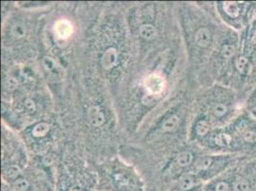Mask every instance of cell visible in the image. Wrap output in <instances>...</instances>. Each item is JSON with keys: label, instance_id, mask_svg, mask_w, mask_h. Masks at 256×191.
<instances>
[{"label": "cell", "instance_id": "9c48e42d", "mask_svg": "<svg viewBox=\"0 0 256 191\" xmlns=\"http://www.w3.org/2000/svg\"><path fill=\"white\" fill-rule=\"evenodd\" d=\"M202 152V149L197 151L195 149L188 148L182 149L178 153H176L170 162V172L168 174L170 175L171 179L175 180L182 173L192 170L195 160Z\"/></svg>", "mask_w": 256, "mask_h": 191}, {"label": "cell", "instance_id": "277c9868", "mask_svg": "<svg viewBox=\"0 0 256 191\" xmlns=\"http://www.w3.org/2000/svg\"><path fill=\"white\" fill-rule=\"evenodd\" d=\"M241 34L224 26L216 48L206 67V87L221 84L241 49Z\"/></svg>", "mask_w": 256, "mask_h": 191}, {"label": "cell", "instance_id": "6da1fadb", "mask_svg": "<svg viewBox=\"0 0 256 191\" xmlns=\"http://www.w3.org/2000/svg\"><path fill=\"white\" fill-rule=\"evenodd\" d=\"M182 12V26L190 60L195 68L204 72L224 25L215 14L214 2L186 4Z\"/></svg>", "mask_w": 256, "mask_h": 191}, {"label": "cell", "instance_id": "3957f363", "mask_svg": "<svg viewBox=\"0 0 256 191\" xmlns=\"http://www.w3.org/2000/svg\"><path fill=\"white\" fill-rule=\"evenodd\" d=\"M241 38V49L221 84L232 88L245 102L256 87V44L246 40L242 34Z\"/></svg>", "mask_w": 256, "mask_h": 191}, {"label": "cell", "instance_id": "2e32d148", "mask_svg": "<svg viewBox=\"0 0 256 191\" xmlns=\"http://www.w3.org/2000/svg\"><path fill=\"white\" fill-rule=\"evenodd\" d=\"M138 34L140 38L144 42H151L157 36V28L156 26L151 22H142L138 28Z\"/></svg>", "mask_w": 256, "mask_h": 191}, {"label": "cell", "instance_id": "5bb4252c", "mask_svg": "<svg viewBox=\"0 0 256 191\" xmlns=\"http://www.w3.org/2000/svg\"><path fill=\"white\" fill-rule=\"evenodd\" d=\"M86 118L90 126L94 128H102L106 120L104 112L102 111L100 106L96 104L88 107L86 111Z\"/></svg>", "mask_w": 256, "mask_h": 191}, {"label": "cell", "instance_id": "ba28073f", "mask_svg": "<svg viewBox=\"0 0 256 191\" xmlns=\"http://www.w3.org/2000/svg\"><path fill=\"white\" fill-rule=\"evenodd\" d=\"M235 142L236 154L256 158V124L243 111L228 124Z\"/></svg>", "mask_w": 256, "mask_h": 191}, {"label": "cell", "instance_id": "4fadbf2b", "mask_svg": "<svg viewBox=\"0 0 256 191\" xmlns=\"http://www.w3.org/2000/svg\"><path fill=\"white\" fill-rule=\"evenodd\" d=\"M43 73L49 80L58 82L62 78V70L60 65L50 56H45L42 58Z\"/></svg>", "mask_w": 256, "mask_h": 191}, {"label": "cell", "instance_id": "8fae6325", "mask_svg": "<svg viewBox=\"0 0 256 191\" xmlns=\"http://www.w3.org/2000/svg\"><path fill=\"white\" fill-rule=\"evenodd\" d=\"M120 54L115 45H108L100 54V65L104 72L113 71L120 62Z\"/></svg>", "mask_w": 256, "mask_h": 191}, {"label": "cell", "instance_id": "7a4b0ae2", "mask_svg": "<svg viewBox=\"0 0 256 191\" xmlns=\"http://www.w3.org/2000/svg\"><path fill=\"white\" fill-rule=\"evenodd\" d=\"M244 104L232 88L214 84L204 88L195 104L194 112L206 116L215 128H224L243 112Z\"/></svg>", "mask_w": 256, "mask_h": 191}, {"label": "cell", "instance_id": "e0dca14e", "mask_svg": "<svg viewBox=\"0 0 256 191\" xmlns=\"http://www.w3.org/2000/svg\"><path fill=\"white\" fill-rule=\"evenodd\" d=\"M243 111L256 124V87L246 96Z\"/></svg>", "mask_w": 256, "mask_h": 191}, {"label": "cell", "instance_id": "ac0fdd59", "mask_svg": "<svg viewBox=\"0 0 256 191\" xmlns=\"http://www.w3.org/2000/svg\"><path fill=\"white\" fill-rule=\"evenodd\" d=\"M51 131V126L46 122H38L36 124L32 126L31 129V136L36 140H40L48 136V134Z\"/></svg>", "mask_w": 256, "mask_h": 191}, {"label": "cell", "instance_id": "603a6c76", "mask_svg": "<svg viewBox=\"0 0 256 191\" xmlns=\"http://www.w3.org/2000/svg\"><path fill=\"white\" fill-rule=\"evenodd\" d=\"M95 191H98V190H95Z\"/></svg>", "mask_w": 256, "mask_h": 191}, {"label": "cell", "instance_id": "7402d4cb", "mask_svg": "<svg viewBox=\"0 0 256 191\" xmlns=\"http://www.w3.org/2000/svg\"><path fill=\"white\" fill-rule=\"evenodd\" d=\"M242 36L245 38L246 40L256 44V31L250 34H246L245 32H242Z\"/></svg>", "mask_w": 256, "mask_h": 191}, {"label": "cell", "instance_id": "5b68a950", "mask_svg": "<svg viewBox=\"0 0 256 191\" xmlns=\"http://www.w3.org/2000/svg\"><path fill=\"white\" fill-rule=\"evenodd\" d=\"M98 191H146V182L139 173L120 162L104 164L98 172L96 182Z\"/></svg>", "mask_w": 256, "mask_h": 191}, {"label": "cell", "instance_id": "30bf717a", "mask_svg": "<svg viewBox=\"0 0 256 191\" xmlns=\"http://www.w3.org/2000/svg\"><path fill=\"white\" fill-rule=\"evenodd\" d=\"M188 108L186 107L184 109L178 108L177 110L170 111L164 117L162 118L157 130L160 134H172L178 131L182 126L184 124L186 118H188Z\"/></svg>", "mask_w": 256, "mask_h": 191}, {"label": "cell", "instance_id": "44dd1931", "mask_svg": "<svg viewBox=\"0 0 256 191\" xmlns=\"http://www.w3.org/2000/svg\"><path fill=\"white\" fill-rule=\"evenodd\" d=\"M246 171L256 180V158H246L242 162Z\"/></svg>", "mask_w": 256, "mask_h": 191}, {"label": "cell", "instance_id": "ffe728a7", "mask_svg": "<svg viewBox=\"0 0 256 191\" xmlns=\"http://www.w3.org/2000/svg\"><path fill=\"white\" fill-rule=\"evenodd\" d=\"M22 108L26 114L32 115L38 110V104L32 98H26L22 102Z\"/></svg>", "mask_w": 256, "mask_h": 191}, {"label": "cell", "instance_id": "9a60e30c", "mask_svg": "<svg viewBox=\"0 0 256 191\" xmlns=\"http://www.w3.org/2000/svg\"><path fill=\"white\" fill-rule=\"evenodd\" d=\"M74 31V27L68 20H60L54 26V32L56 38L60 40H66L71 38Z\"/></svg>", "mask_w": 256, "mask_h": 191}, {"label": "cell", "instance_id": "8992f818", "mask_svg": "<svg viewBox=\"0 0 256 191\" xmlns=\"http://www.w3.org/2000/svg\"><path fill=\"white\" fill-rule=\"evenodd\" d=\"M214 12L220 22L235 32H245L256 8V1H215Z\"/></svg>", "mask_w": 256, "mask_h": 191}, {"label": "cell", "instance_id": "52a82bcc", "mask_svg": "<svg viewBox=\"0 0 256 191\" xmlns=\"http://www.w3.org/2000/svg\"><path fill=\"white\" fill-rule=\"evenodd\" d=\"M246 157L237 154L210 153L203 151L195 160L192 171L206 182L232 170Z\"/></svg>", "mask_w": 256, "mask_h": 191}, {"label": "cell", "instance_id": "d6986e66", "mask_svg": "<svg viewBox=\"0 0 256 191\" xmlns=\"http://www.w3.org/2000/svg\"><path fill=\"white\" fill-rule=\"evenodd\" d=\"M10 38L12 40H20L23 38L26 34H27V27L25 25V23H23L22 22H12L11 25H10Z\"/></svg>", "mask_w": 256, "mask_h": 191}, {"label": "cell", "instance_id": "7c38bea8", "mask_svg": "<svg viewBox=\"0 0 256 191\" xmlns=\"http://www.w3.org/2000/svg\"><path fill=\"white\" fill-rule=\"evenodd\" d=\"M144 88L148 98H156L162 95V92L166 88L164 78L158 73L148 74L144 82Z\"/></svg>", "mask_w": 256, "mask_h": 191}]
</instances>
